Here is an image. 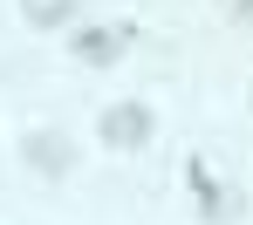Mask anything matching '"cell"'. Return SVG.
<instances>
[{"label": "cell", "instance_id": "cell-1", "mask_svg": "<svg viewBox=\"0 0 253 225\" xmlns=\"http://www.w3.org/2000/svg\"><path fill=\"white\" fill-rule=\"evenodd\" d=\"M21 157H28L42 178H69V171H76V136L69 130H28L21 136Z\"/></svg>", "mask_w": 253, "mask_h": 225}, {"label": "cell", "instance_id": "cell-2", "mask_svg": "<svg viewBox=\"0 0 253 225\" xmlns=\"http://www.w3.org/2000/svg\"><path fill=\"white\" fill-rule=\"evenodd\" d=\"M103 143L110 150H144L151 143V109L144 102H110L103 109Z\"/></svg>", "mask_w": 253, "mask_h": 225}, {"label": "cell", "instance_id": "cell-3", "mask_svg": "<svg viewBox=\"0 0 253 225\" xmlns=\"http://www.w3.org/2000/svg\"><path fill=\"white\" fill-rule=\"evenodd\" d=\"M124 48H130V28L103 21V28H76L69 55H76V62H89V68H110V62H124Z\"/></svg>", "mask_w": 253, "mask_h": 225}, {"label": "cell", "instance_id": "cell-4", "mask_svg": "<svg viewBox=\"0 0 253 225\" xmlns=\"http://www.w3.org/2000/svg\"><path fill=\"white\" fill-rule=\"evenodd\" d=\"M21 14H28V28H69L76 0H21Z\"/></svg>", "mask_w": 253, "mask_h": 225}, {"label": "cell", "instance_id": "cell-5", "mask_svg": "<svg viewBox=\"0 0 253 225\" xmlns=\"http://www.w3.org/2000/svg\"><path fill=\"white\" fill-rule=\"evenodd\" d=\"M226 7H233V14H240V21H253V0H226Z\"/></svg>", "mask_w": 253, "mask_h": 225}]
</instances>
